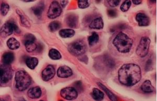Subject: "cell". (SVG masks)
<instances>
[{
	"label": "cell",
	"mask_w": 157,
	"mask_h": 101,
	"mask_svg": "<svg viewBox=\"0 0 157 101\" xmlns=\"http://www.w3.org/2000/svg\"><path fill=\"white\" fill-rule=\"evenodd\" d=\"M91 95L93 99L96 101H102L104 97L103 93L97 88H94L93 89Z\"/></svg>",
	"instance_id": "23"
},
{
	"label": "cell",
	"mask_w": 157,
	"mask_h": 101,
	"mask_svg": "<svg viewBox=\"0 0 157 101\" xmlns=\"http://www.w3.org/2000/svg\"><path fill=\"white\" fill-rule=\"evenodd\" d=\"M131 4H132V2L130 1H128V0L124 2L122 4V5L121 6V11L124 12H127L129 9Z\"/></svg>",
	"instance_id": "29"
},
{
	"label": "cell",
	"mask_w": 157,
	"mask_h": 101,
	"mask_svg": "<svg viewBox=\"0 0 157 101\" xmlns=\"http://www.w3.org/2000/svg\"><path fill=\"white\" fill-rule=\"evenodd\" d=\"M62 13V9L58 2L54 1L50 4L47 12V16L50 19L57 18Z\"/></svg>",
	"instance_id": "8"
},
{
	"label": "cell",
	"mask_w": 157,
	"mask_h": 101,
	"mask_svg": "<svg viewBox=\"0 0 157 101\" xmlns=\"http://www.w3.org/2000/svg\"><path fill=\"white\" fill-rule=\"evenodd\" d=\"M60 95L64 99L73 100L77 98L78 92L75 88L67 87L61 90Z\"/></svg>",
	"instance_id": "9"
},
{
	"label": "cell",
	"mask_w": 157,
	"mask_h": 101,
	"mask_svg": "<svg viewBox=\"0 0 157 101\" xmlns=\"http://www.w3.org/2000/svg\"><path fill=\"white\" fill-rule=\"evenodd\" d=\"M44 4L43 2L39 3L38 5L35 6V7L33 8V11L34 12V14L35 15L38 17H41V15L43 13V11L44 9Z\"/></svg>",
	"instance_id": "22"
},
{
	"label": "cell",
	"mask_w": 157,
	"mask_h": 101,
	"mask_svg": "<svg viewBox=\"0 0 157 101\" xmlns=\"http://www.w3.org/2000/svg\"><path fill=\"white\" fill-rule=\"evenodd\" d=\"M104 27V23L103 20L101 17H98L93 20L91 21L89 25V28L90 29H101Z\"/></svg>",
	"instance_id": "15"
},
{
	"label": "cell",
	"mask_w": 157,
	"mask_h": 101,
	"mask_svg": "<svg viewBox=\"0 0 157 101\" xmlns=\"http://www.w3.org/2000/svg\"><path fill=\"white\" fill-rule=\"evenodd\" d=\"M68 2V1H61V5L63 6V7H64L67 5Z\"/></svg>",
	"instance_id": "36"
},
{
	"label": "cell",
	"mask_w": 157,
	"mask_h": 101,
	"mask_svg": "<svg viewBox=\"0 0 157 101\" xmlns=\"http://www.w3.org/2000/svg\"><path fill=\"white\" fill-rule=\"evenodd\" d=\"M61 24L59 21H54L49 25V29L51 32H55L60 28Z\"/></svg>",
	"instance_id": "27"
},
{
	"label": "cell",
	"mask_w": 157,
	"mask_h": 101,
	"mask_svg": "<svg viewBox=\"0 0 157 101\" xmlns=\"http://www.w3.org/2000/svg\"><path fill=\"white\" fill-rule=\"evenodd\" d=\"M78 17L74 14L69 15L67 18L66 22L68 26L75 28L78 23Z\"/></svg>",
	"instance_id": "18"
},
{
	"label": "cell",
	"mask_w": 157,
	"mask_h": 101,
	"mask_svg": "<svg viewBox=\"0 0 157 101\" xmlns=\"http://www.w3.org/2000/svg\"><path fill=\"white\" fill-rule=\"evenodd\" d=\"M141 90L143 92L146 93H149L154 92L155 91V88L152 85L151 83L150 80H146L141 87Z\"/></svg>",
	"instance_id": "16"
},
{
	"label": "cell",
	"mask_w": 157,
	"mask_h": 101,
	"mask_svg": "<svg viewBox=\"0 0 157 101\" xmlns=\"http://www.w3.org/2000/svg\"><path fill=\"white\" fill-rule=\"evenodd\" d=\"M99 40V36L97 32H93L91 36L88 37V42L90 46H93Z\"/></svg>",
	"instance_id": "25"
},
{
	"label": "cell",
	"mask_w": 157,
	"mask_h": 101,
	"mask_svg": "<svg viewBox=\"0 0 157 101\" xmlns=\"http://www.w3.org/2000/svg\"><path fill=\"white\" fill-rule=\"evenodd\" d=\"M1 84L4 85L8 83L12 79L13 76V70L10 65L3 64L0 67Z\"/></svg>",
	"instance_id": "5"
},
{
	"label": "cell",
	"mask_w": 157,
	"mask_h": 101,
	"mask_svg": "<svg viewBox=\"0 0 157 101\" xmlns=\"http://www.w3.org/2000/svg\"><path fill=\"white\" fill-rule=\"evenodd\" d=\"M21 17V24L23 25V26L27 28H29L30 27V24L27 18L25 17V16L22 15H20Z\"/></svg>",
	"instance_id": "31"
},
{
	"label": "cell",
	"mask_w": 157,
	"mask_h": 101,
	"mask_svg": "<svg viewBox=\"0 0 157 101\" xmlns=\"http://www.w3.org/2000/svg\"><path fill=\"white\" fill-rule=\"evenodd\" d=\"M108 15L111 17H115L117 15V13L116 11L113 9H110L108 11Z\"/></svg>",
	"instance_id": "34"
},
{
	"label": "cell",
	"mask_w": 157,
	"mask_h": 101,
	"mask_svg": "<svg viewBox=\"0 0 157 101\" xmlns=\"http://www.w3.org/2000/svg\"><path fill=\"white\" fill-rule=\"evenodd\" d=\"M7 45L11 50H16L20 48V43L16 39L11 38L7 40Z\"/></svg>",
	"instance_id": "20"
},
{
	"label": "cell",
	"mask_w": 157,
	"mask_h": 101,
	"mask_svg": "<svg viewBox=\"0 0 157 101\" xmlns=\"http://www.w3.org/2000/svg\"><path fill=\"white\" fill-rule=\"evenodd\" d=\"M72 75V71L70 68L66 66H61L58 69L57 76L60 78H68Z\"/></svg>",
	"instance_id": "12"
},
{
	"label": "cell",
	"mask_w": 157,
	"mask_h": 101,
	"mask_svg": "<svg viewBox=\"0 0 157 101\" xmlns=\"http://www.w3.org/2000/svg\"><path fill=\"white\" fill-rule=\"evenodd\" d=\"M89 3L86 0H80L78 1V6L79 8L84 9L89 7Z\"/></svg>",
	"instance_id": "30"
},
{
	"label": "cell",
	"mask_w": 157,
	"mask_h": 101,
	"mask_svg": "<svg viewBox=\"0 0 157 101\" xmlns=\"http://www.w3.org/2000/svg\"><path fill=\"white\" fill-rule=\"evenodd\" d=\"M15 31L17 33L20 32L18 27L14 23L8 21L4 23L1 29V35L3 38H6L11 35Z\"/></svg>",
	"instance_id": "7"
},
{
	"label": "cell",
	"mask_w": 157,
	"mask_h": 101,
	"mask_svg": "<svg viewBox=\"0 0 157 101\" xmlns=\"http://www.w3.org/2000/svg\"><path fill=\"white\" fill-rule=\"evenodd\" d=\"M9 5L6 3H3L1 6V13L3 16H6L9 11Z\"/></svg>",
	"instance_id": "28"
},
{
	"label": "cell",
	"mask_w": 157,
	"mask_h": 101,
	"mask_svg": "<svg viewBox=\"0 0 157 101\" xmlns=\"http://www.w3.org/2000/svg\"><path fill=\"white\" fill-rule=\"evenodd\" d=\"M107 2L109 3V5L111 7H115L119 5L120 1V0H113V1L110 0V1H108Z\"/></svg>",
	"instance_id": "33"
},
{
	"label": "cell",
	"mask_w": 157,
	"mask_h": 101,
	"mask_svg": "<svg viewBox=\"0 0 157 101\" xmlns=\"http://www.w3.org/2000/svg\"><path fill=\"white\" fill-rule=\"evenodd\" d=\"M55 69L54 66L52 65H48L45 68L41 74L42 78L45 81H48L52 79L55 75Z\"/></svg>",
	"instance_id": "10"
},
{
	"label": "cell",
	"mask_w": 157,
	"mask_h": 101,
	"mask_svg": "<svg viewBox=\"0 0 157 101\" xmlns=\"http://www.w3.org/2000/svg\"><path fill=\"white\" fill-rule=\"evenodd\" d=\"M41 93L42 92L41 89L39 87H36L30 88L27 92V95L29 98L33 99H36L41 96Z\"/></svg>",
	"instance_id": "13"
},
{
	"label": "cell",
	"mask_w": 157,
	"mask_h": 101,
	"mask_svg": "<svg viewBox=\"0 0 157 101\" xmlns=\"http://www.w3.org/2000/svg\"><path fill=\"white\" fill-rule=\"evenodd\" d=\"M141 79V69L136 64H124L118 71V80L122 85L127 87L135 85Z\"/></svg>",
	"instance_id": "1"
},
{
	"label": "cell",
	"mask_w": 157,
	"mask_h": 101,
	"mask_svg": "<svg viewBox=\"0 0 157 101\" xmlns=\"http://www.w3.org/2000/svg\"><path fill=\"white\" fill-rule=\"evenodd\" d=\"M59 34L61 37L63 38H69L75 36V30L70 29H64L60 30Z\"/></svg>",
	"instance_id": "17"
},
{
	"label": "cell",
	"mask_w": 157,
	"mask_h": 101,
	"mask_svg": "<svg viewBox=\"0 0 157 101\" xmlns=\"http://www.w3.org/2000/svg\"><path fill=\"white\" fill-rule=\"evenodd\" d=\"M134 41L126 34L121 32L117 34L113 40V45L118 51L126 53L130 51L132 48Z\"/></svg>",
	"instance_id": "2"
},
{
	"label": "cell",
	"mask_w": 157,
	"mask_h": 101,
	"mask_svg": "<svg viewBox=\"0 0 157 101\" xmlns=\"http://www.w3.org/2000/svg\"><path fill=\"white\" fill-rule=\"evenodd\" d=\"M35 40L36 39H28L23 41L24 44L25 45L27 52H32L37 49V45L35 43Z\"/></svg>",
	"instance_id": "14"
},
{
	"label": "cell",
	"mask_w": 157,
	"mask_h": 101,
	"mask_svg": "<svg viewBox=\"0 0 157 101\" xmlns=\"http://www.w3.org/2000/svg\"><path fill=\"white\" fill-rule=\"evenodd\" d=\"M49 56L52 60H58L61 58V55L58 50L52 49L49 52Z\"/></svg>",
	"instance_id": "26"
},
{
	"label": "cell",
	"mask_w": 157,
	"mask_h": 101,
	"mask_svg": "<svg viewBox=\"0 0 157 101\" xmlns=\"http://www.w3.org/2000/svg\"><path fill=\"white\" fill-rule=\"evenodd\" d=\"M74 86H75V88L78 92L81 93L83 91V88L82 86V83H81V81H77L75 82Z\"/></svg>",
	"instance_id": "32"
},
{
	"label": "cell",
	"mask_w": 157,
	"mask_h": 101,
	"mask_svg": "<svg viewBox=\"0 0 157 101\" xmlns=\"http://www.w3.org/2000/svg\"><path fill=\"white\" fill-rule=\"evenodd\" d=\"M132 2H133V3L134 4H135V5H138L139 4L141 3V2L142 1H140V0H133L132 1Z\"/></svg>",
	"instance_id": "35"
},
{
	"label": "cell",
	"mask_w": 157,
	"mask_h": 101,
	"mask_svg": "<svg viewBox=\"0 0 157 101\" xmlns=\"http://www.w3.org/2000/svg\"><path fill=\"white\" fill-rule=\"evenodd\" d=\"M86 46L83 41L78 40L70 44L68 46V51L72 55L80 56L86 53Z\"/></svg>",
	"instance_id": "4"
},
{
	"label": "cell",
	"mask_w": 157,
	"mask_h": 101,
	"mask_svg": "<svg viewBox=\"0 0 157 101\" xmlns=\"http://www.w3.org/2000/svg\"><path fill=\"white\" fill-rule=\"evenodd\" d=\"M38 64V60L35 57H29L26 60V64L27 67L31 69H35Z\"/></svg>",
	"instance_id": "24"
},
{
	"label": "cell",
	"mask_w": 157,
	"mask_h": 101,
	"mask_svg": "<svg viewBox=\"0 0 157 101\" xmlns=\"http://www.w3.org/2000/svg\"><path fill=\"white\" fill-rule=\"evenodd\" d=\"M151 40L147 37L141 38L139 45L136 49V54L138 56L144 57L148 53Z\"/></svg>",
	"instance_id": "6"
},
{
	"label": "cell",
	"mask_w": 157,
	"mask_h": 101,
	"mask_svg": "<svg viewBox=\"0 0 157 101\" xmlns=\"http://www.w3.org/2000/svg\"><path fill=\"white\" fill-rule=\"evenodd\" d=\"M14 60V55L12 52H6L3 55L2 61L4 64L10 65Z\"/></svg>",
	"instance_id": "19"
},
{
	"label": "cell",
	"mask_w": 157,
	"mask_h": 101,
	"mask_svg": "<svg viewBox=\"0 0 157 101\" xmlns=\"http://www.w3.org/2000/svg\"><path fill=\"white\" fill-rule=\"evenodd\" d=\"M15 79L16 81L15 87L16 89L20 91L26 90L32 82V79L29 74L24 70L17 71Z\"/></svg>",
	"instance_id": "3"
},
{
	"label": "cell",
	"mask_w": 157,
	"mask_h": 101,
	"mask_svg": "<svg viewBox=\"0 0 157 101\" xmlns=\"http://www.w3.org/2000/svg\"><path fill=\"white\" fill-rule=\"evenodd\" d=\"M97 84L98 85V87H100L104 92H105L106 94H107V96H109V99L112 101H116L117 99L115 95L113 94L111 91L108 89V88H107L105 85H103L102 83L101 82H98Z\"/></svg>",
	"instance_id": "21"
},
{
	"label": "cell",
	"mask_w": 157,
	"mask_h": 101,
	"mask_svg": "<svg viewBox=\"0 0 157 101\" xmlns=\"http://www.w3.org/2000/svg\"><path fill=\"white\" fill-rule=\"evenodd\" d=\"M136 20L139 26L145 27L148 26L150 24V18L143 13H139L136 15Z\"/></svg>",
	"instance_id": "11"
}]
</instances>
